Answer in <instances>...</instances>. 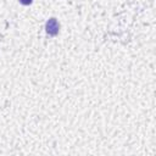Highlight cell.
I'll return each instance as SVG.
<instances>
[{
    "label": "cell",
    "mask_w": 156,
    "mask_h": 156,
    "mask_svg": "<svg viewBox=\"0 0 156 156\" xmlns=\"http://www.w3.org/2000/svg\"><path fill=\"white\" fill-rule=\"evenodd\" d=\"M18 1H20L22 5H26V6H27V5H30V4L33 2V0H18Z\"/></svg>",
    "instance_id": "2"
},
{
    "label": "cell",
    "mask_w": 156,
    "mask_h": 156,
    "mask_svg": "<svg viewBox=\"0 0 156 156\" xmlns=\"http://www.w3.org/2000/svg\"><path fill=\"white\" fill-rule=\"evenodd\" d=\"M45 30L49 35H56L60 30V24L57 22V20L55 17H51L48 20L46 24H45Z\"/></svg>",
    "instance_id": "1"
}]
</instances>
